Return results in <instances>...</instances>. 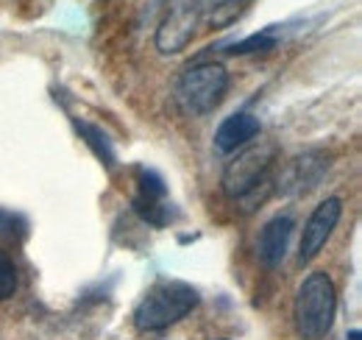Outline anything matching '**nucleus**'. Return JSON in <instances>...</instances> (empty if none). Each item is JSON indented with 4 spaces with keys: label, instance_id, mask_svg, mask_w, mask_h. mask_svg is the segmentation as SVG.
Returning a JSON list of instances; mask_svg holds the SVG:
<instances>
[{
    "label": "nucleus",
    "instance_id": "obj_7",
    "mask_svg": "<svg viewBox=\"0 0 362 340\" xmlns=\"http://www.w3.org/2000/svg\"><path fill=\"white\" fill-rule=\"evenodd\" d=\"M290 234H293V217L290 215H276L262 226L259 240H257V254L262 259V265H268V268L281 265V259L287 256Z\"/></svg>",
    "mask_w": 362,
    "mask_h": 340
},
{
    "label": "nucleus",
    "instance_id": "obj_8",
    "mask_svg": "<svg viewBox=\"0 0 362 340\" xmlns=\"http://www.w3.org/2000/svg\"><path fill=\"white\" fill-rule=\"evenodd\" d=\"M259 131H262L259 118H254V115H248V112H234V115H228L226 120L218 126V131H215V148H218L221 154H231V151L248 145Z\"/></svg>",
    "mask_w": 362,
    "mask_h": 340
},
{
    "label": "nucleus",
    "instance_id": "obj_13",
    "mask_svg": "<svg viewBox=\"0 0 362 340\" xmlns=\"http://www.w3.org/2000/svg\"><path fill=\"white\" fill-rule=\"evenodd\" d=\"M139 190H142L139 198H148V201H162L168 196V187H165L162 176L153 173V170H139Z\"/></svg>",
    "mask_w": 362,
    "mask_h": 340
},
{
    "label": "nucleus",
    "instance_id": "obj_1",
    "mask_svg": "<svg viewBox=\"0 0 362 340\" xmlns=\"http://www.w3.org/2000/svg\"><path fill=\"white\" fill-rule=\"evenodd\" d=\"M198 307V290L187 282L168 279L148 290V296L134 310V327L139 332H159L181 318H187Z\"/></svg>",
    "mask_w": 362,
    "mask_h": 340
},
{
    "label": "nucleus",
    "instance_id": "obj_14",
    "mask_svg": "<svg viewBox=\"0 0 362 340\" xmlns=\"http://www.w3.org/2000/svg\"><path fill=\"white\" fill-rule=\"evenodd\" d=\"M17 290V268L0 251V298H11Z\"/></svg>",
    "mask_w": 362,
    "mask_h": 340
},
{
    "label": "nucleus",
    "instance_id": "obj_10",
    "mask_svg": "<svg viewBox=\"0 0 362 340\" xmlns=\"http://www.w3.org/2000/svg\"><path fill=\"white\" fill-rule=\"evenodd\" d=\"M276 45H279V34H276V26H271V28H262V31H257V34H251V37L240 40V42L226 45V53H228V56L268 53V50H273Z\"/></svg>",
    "mask_w": 362,
    "mask_h": 340
},
{
    "label": "nucleus",
    "instance_id": "obj_9",
    "mask_svg": "<svg viewBox=\"0 0 362 340\" xmlns=\"http://www.w3.org/2000/svg\"><path fill=\"white\" fill-rule=\"evenodd\" d=\"M329 168V162L320 157V154H304V157H298L296 162H293V168L287 170V176L281 178V190L284 193H307V190H313L317 181H320V176L326 173Z\"/></svg>",
    "mask_w": 362,
    "mask_h": 340
},
{
    "label": "nucleus",
    "instance_id": "obj_17",
    "mask_svg": "<svg viewBox=\"0 0 362 340\" xmlns=\"http://www.w3.org/2000/svg\"><path fill=\"white\" fill-rule=\"evenodd\" d=\"M362 335H360V329H351V332H349V340H360Z\"/></svg>",
    "mask_w": 362,
    "mask_h": 340
},
{
    "label": "nucleus",
    "instance_id": "obj_6",
    "mask_svg": "<svg viewBox=\"0 0 362 340\" xmlns=\"http://www.w3.org/2000/svg\"><path fill=\"white\" fill-rule=\"evenodd\" d=\"M340 215H343V201L334 198V196L317 204L315 212L310 215V220L304 226V234H301V246H298V259L301 262H310V259H315L320 254V249L332 237Z\"/></svg>",
    "mask_w": 362,
    "mask_h": 340
},
{
    "label": "nucleus",
    "instance_id": "obj_16",
    "mask_svg": "<svg viewBox=\"0 0 362 340\" xmlns=\"http://www.w3.org/2000/svg\"><path fill=\"white\" fill-rule=\"evenodd\" d=\"M187 6H192L198 14H204V11H212V8H221V6H226L228 0H184Z\"/></svg>",
    "mask_w": 362,
    "mask_h": 340
},
{
    "label": "nucleus",
    "instance_id": "obj_12",
    "mask_svg": "<svg viewBox=\"0 0 362 340\" xmlns=\"http://www.w3.org/2000/svg\"><path fill=\"white\" fill-rule=\"evenodd\" d=\"M134 210L142 215V220L153 223V226H165L170 217H173V210L168 204H159V201H148V198H136Z\"/></svg>",
    "mask_w": 362,
    "mask_h": 340
},
{
    "label": "nucleus",
    "instance_id": "obj_2",
    "mask_svg": "<svg viewBox=\"0 0 362 340\" xmlns=\"http://www.w3.org/2000/svg\"><path fill=\"white\" fill-rule=\"evenodd\" d=\"M334 310H337V293L332 279L323 271L310 273L301 282L293 307L298 335L304 340H320L323 335H329L334 324Z\"/></svg>",
    "mask_w": 362,
    "mask_h": 340
},
{
    "label": "nucleus",
    "instance_id": "obj_3",
    "mask_svg": "<svg viewBox=\"0 0 362 340\" xmlns=\"http://www.w3.org/2000/svg\"><path fill=\"white\" fill-rule=\"evenodd\" d=\"M228 89V70L218 62H201L192 64L181 73L176 84V103L184 115L201 118L209 115L226 95Z\"/></svg>",
    "mask_w": 362,
    "mask_h": 340
},
{
    "label": "nucleus",
    "instance_id": "obj_5",
    "mask_svg": "<svg viewBox=\"0 0 362 340\" xmlns=\"http://www.w3.org/2000/svg\"><path fill=\"white\" fill-rule=\"evenodd\" d=\"M198 20H201V14L192 6H187L184 0H179L165 14V20L156 28V47H159V53H165V56L181 53L187 45L192 42L195 28H198Z\"/></svg>",
    "mask_w": 362,
    "mask_h": 340
},
{
    "label": "nucleus",
    "instance_id": "obj_4",
    "mask_svg": "<svg viewBox=\"0 0 362 340\" xmlns=\"http://www.w3.org/2000/svg\"><path fill=\"white\" fill-rule=\"evenodd\" d=\"M276 162V148L268 142L251 145L243 154H237L223 170V193L228 198H248L259 187H271V165Z\"/></svg>",
    "mask_w": 362,
    "mask_h": 340
},
{
    "label": "nucleus",
    "instance_id": "obj_15",
    "mask_svg": "<svg viewBox=\"0 0 362 340\" xmlns=\"http://www.w3.org/2000/svg\"><path fill=\"white\" fill-rule=\"evenodd\" d=\"M0 229H3V232H8V234H14V232H20V234H23L25 223H23V217H17L14 212H3V210H0Z\"/></svg>",
    "mask_w": 362,
    "mask_h": 340
},
{
    "label": "nucleus",
    "instance_id": "obj_11",
    "mask_svg": "<svg viewBox=\"0 0 362 340\" xmlns=\"http://www.w3.org/2000/svg\"><path fill=\"white\" fill-rule=\"evenodd\" d=\"M76 128H78V134L84 137V142L92 148V154H95L109 170L115 168V151H112L109 137H106L98 126H90V123H76Z\"/></svg>",
    "mask_w": 362,
    "mask_h": 340
}]
</instances>
